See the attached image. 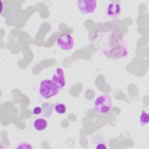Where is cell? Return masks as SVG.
Instances as JSON below:
<instances>
[{
    "mask_svg": "<svg viewBox=\"0 0 149 149\" xmlns=\"http://www.w3.org/2000/svg\"><path fill=\"white\" fill-rule=\"evenodd\" d=\"M16 148H32L33 146L27 143H21L16 147Z\"/></svg>",
    "mask_w": 149,
    "mask_h": 149,
    "instance_id": "cell-12",
    "label": "cell"
},
{
    "mask_svg": "<svg viewBox=\"0 0 149 149\" xmlns=\"http://www.w3.org/2000/svg\"><path fill=\"white\" fill-rule=\"evenodd\" d=\"M58 48L63 51L71 50L74 46V39L68 33H63L60 35L56 41Z\"/></svg>",
    "mask_w": 149,
    "mask_h": 149,
    "instance_id": "cell-4",
    "label": "cell"
},
{
    "mask_svg": "<svg viewBox=\"0 0 149 149\" xmlns=\"http://www.w3.org/2000/svg\"><path fill=\"white\" fill-rule=\"evenodd\" d=\"M33 126L37 132H40L44 130L47 127L48 122L44 118H36L33 121Z\"/></svg>",
    "mask_w": 149,
    "mask_h": 149,
    "instance_id": "cell-7",
    "label": "cell"
},
{
    "mask_svg": "<svg viewBox=\"0 0 149 149\" xmlns=\"http://www.w3.org/2000/svg\"><path fill=\"white\" fill-rule=\"evenodd\" d=\"M51 80L58 84L61 89L64 87L66 84L65 77L64 72L61 68H57L55 69L51 77Z\"/></svg>",
    "mask_w": 149,
    "mask_h": 149,
    "instance_id": "cell-6",
    "label": "cell"
},
{
    "mask_svg": "<svg viewBox=\"0 0 149 149\" xmlns=\"http://www.w3.org/2000/svg\"><path fill=\"white\" fill-rule=\"evenodd\" d=\"M112 108V102L109 95L102 94L96 97L94 102V109L99 114H106Z\"/></svg>",
    "mask_w": 149,
    "mask_h": 149,
    "instance_id": "cell-2",
    "label": "cell"
},
{
    "mask_svg": "<svg viewBox=\"0 0 149 149\" xmlns=\"http://www.w3.org/2000/svg\"><path fill=\"white\" fill-rule=\"evenodd\" d=\"M149 122V115L146 111L144 109L142 110L140 118H139V123L141 127L146 126Z\"/></svg>",
    "mask_w": 149,
    "mask_h": 149,
    "instance_id": "cell-10",
    "label": "cell"
},
{
    "mask_svg": "<svg viewBox=\"0 0 149 149\" xmlns=\"http://www.w3.org/2000/svg\"><path fill=\"white\" fill-rule=\"evenodd\" d=\"M121 12V6L119 1H110L107 5V15L111 17H118Z\"/></svg>",
    "mask_w": 149,
    "mask_h": 149,
    "instance_id": "cell-5",
    "label": "cell"
},
{
    "mask_svg": "<svg viewBox=\"0 0 149 149\" xmlns=\"http://www.w3.org/2000/svg\"><path fill=\"white\" fill-rule=\"evenodd\" d=\"M61 88L51 79H44L39 84L38 92L45 100H49L58 94Z\"/></svg>",
    "mask_w": 149,
    "mask_h": 149,
    "instance_id": "cell-1",
    "label": "cell"
},
{
    "mask_svg": "<svg viewBox=\"0 0 149 149\" xmlns=\"http://www.w3.org/2000/svg\"><path fill=\"white\" fill-rule=\"evenodd\" d=\"M76 6L82 15H90L96 10L97 2L95 0H77Z\"/></svg>",
    "mask_w": 149,
    "mask_h": 149,
    "instance_id": "cell-3",
    "label": "cell"
},
{
    "mask_svg": "<svg viewBox=\"0 0 149 149\" xmlns=\"http://www.w3.org/2000/svg\"><path fill=\"white\" fill-rule=\"evenodd\" d=\"M32 112L34 115H36V116L41 115V112H42L41 107H38V106H36V107H34L32 110Z\"/></svg>",
    "mask_w": 149,
    "mask_h": 149,
    "instance_id": "cell-13",
    "label": "cell"
},
{
    "mask_svg": "<svg viewBox=\"0 0 149 149\" xmlns=\"http://www.w3.org/2000/svg\"><path fill=\"white\" fill-rule=\"evenodd\" d=\"M41 107L42 109L41 115L44 118H49L53 112L54 107L52 105L49 103L45 102L41 105Z\"/></svg>",
    "mask_w": 149,
    "mask_h": 149,
    "instance_id": "cell-9",
    "label": "cell"
},
{
    "mask_svg": "<svg viewBox=\"0 0 149 149\" xmlns=\"http://www.w3.org/2000/svg\"><path fill=\"white\" fill-rule=\"evenodd\" d=\"M54 111L58 115H63L66 112V107L62 103H57L54 106Z\"/></svg>",
    "mask_w": 149,
    "mask_h": 149,
    "instance_id": "cell-11",
    "label": "cell"
},
{
    "mask_svg": "<svg viewBox=\"0 0 149 149\" xmlns=\"http://www.w3.org/2000/svg\"><path fill=\"white\" fill-rule=\"evenodd\" d=\"M107 139L104 137H101L100 136H95L93 139V143L95 145V148L96 149H106L107 148Z\"/></svg>",
    "mask_w": 149,
    "mask_h": 149,
    "instance_id": "cell-8",
    "label": "cell"
}]
</instances>
